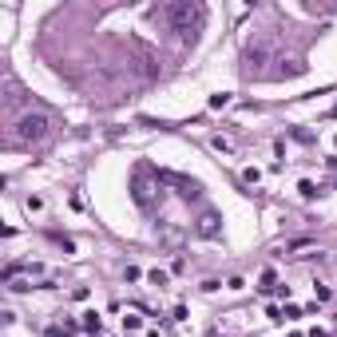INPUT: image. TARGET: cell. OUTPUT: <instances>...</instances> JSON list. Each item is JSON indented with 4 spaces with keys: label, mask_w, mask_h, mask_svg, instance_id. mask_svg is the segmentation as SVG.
<instances>
[{
    "label": "cell",
    "mask_w": 337,
    "mask_h": 337,
    "mask_svg": "<svg viewBox=\"0 0 337 337\" xmlns=\"http://www.w3.org/2000/svg\"><path fill=\"white\" fill-rule=\"evenodd\" d=\"M48 135H52V115L40 108H24L8 127V143H20V147H36Z\"/></svg>",
    "instance_id": "6da1fadb"
},
{
    "label": "cell",
    "mask_w": 337,
    "mask_h": 337,
    "mask_svg": "<svg viewBox=\"0 0 337 337\" xmlns=\"http://www.w3.org/2000/svg\"><path fill=\"white\" fill-rule=\"evenodd\" d=\"M202 4H191V0H175V4H163V8H155V20H163L171 32H179L183 40H195V32L202 24Z\"/></svg>",
    "instance_id": "7a4b0ae2"
},
{
    "label": "cell",
    "mask_w": 337,
    "mask_h": 337,
    "mask_svg": "<svg viewBox=\"0 0 337 337\" xmlns=\"http://www.w3.org/2000/svg\"><path fill=\"white\" fill-rule=\"evenodd\" d=\"M199 234H202V238L218 234V215H215V210H206V215H202V222H199Z\"/></svg>",
    "instance_id": "3957f363"
},
{
    "label": "cell",
    "mask_w": 337,
    "mask_h": 337,
    "mask_svg": "<svg viewBox=\"0 0 337 337\" xmlns=\"http://www.w3.org/2000/svg\"><path fill=\"white\" fill-rule=\"evenodd\" d=\"M83 329H88V333H99V329H103L99 313H88V318H83Z\"/></svg>",
    "instance_id": "277c9868"
},
{
    "label": "cell",
    "mask_w": 337,
    "mask_h": 337,
    "mask_svg": "<svg viewBox=\"0 0 337 337\" xmlns=\"http://www.w3.org/2000/svg\"><path fill=\"white\" fill-rule=\"evenodd\" d=\"M298 191H302V199H318V186L309 183V179H302V186H298Z\"/></svg>",
    "instance_id": "5b68a950"
},
{
    "label": "cell",
    "mask_w": 337,
    "mask_h": 337,
    "mask_svg": "<svg viewBox=\"0 0 337 337\" xmlns=\"http://www.w3.org/2000/svg\"><path fill=\"white\" fill-rule=\"evenodd\" d=\"M147 278H151V286H167V274H163V270H151Z\"/></svg>",
    "instance_id": "8992f818"
}]
</instances>
